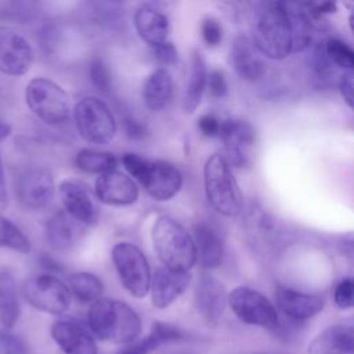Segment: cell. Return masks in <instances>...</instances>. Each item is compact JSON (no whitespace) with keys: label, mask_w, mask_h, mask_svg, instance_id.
Instances as JSON below:
<instances>
[{"label":"cell","mask_w":354,"mask_h":354,"mask_svg":"<svg viewBox=\"0 0 354 354\" xmlns=\"http://www.w3.org/2000/svg\"><path fill=\"white\" fill-rule=\"evenodd\" d=\"M88 325L100 340L113 344L133 343L141 332V319L130 306L105 297L91 304Z\"/></svg>","instance_id":"cell-1"},{"label":"cell","mask_w":354,"mask_h":354,"mask_svg":"<svg viewBox=\"0 0 354 354\" xmlns=\"http://www.w3.org/2000/svg\"><path fill=\"white\" fill-rule=\"evenodd\" d=\"M152 242L163 267L188 272L196 263L191 234L173 217L159 216L152 227Z\"/></svg>","instance_id":"cell-2"},{"label":"cell","mask_w":354,"mask_h":354,"mask_svg":"<svg viewBox=\"0 0 354 354\" xmlns=\"http://www.w3.org/2000/svg\"><path fill=\"white\" fill-rule=\"evenodd\" d=\"M253 44L271 59H283L292 51V29L285 3H267L253 26Z\"/></svg>","instance_id":"cell-3"},{"label":"cell","mask_w":354,"mask_h":354,"mask_svg":"<svg viewBox=\"0 0 354 354\" xmlns=\"http://www.w3.org/2000/svg\"><path fill=\"white\" fill-rule=\"evenodd\" d=\"M205 191L210 205L223 216L234 217L242 210V194L239 185L221 153H213L203 169Z\"/></svg>","instance_id":"cell-4"},{"label":"cell","mask_w":354,"mask_h":354,"mask_svg":"<svg viewBox=\"0 0 354 354\" xmlns=\"http://www.w3.org/2000/svg\"><path fill=\"white\" fill-rule=\"evenodd\" d=\"M25 101L30 112L47 124L64 123L71 113L68 94L47 77H33L26 84Z\"/></svg>","instance_id":"cell-5"},{"label":"cell","mask_w":354,"mask_h":354,"mask_svg":"<svg viewBox=\"0 0 354 354\" xmlns=\"http://www.w3.org/2000/svg\"><path fill=\"white\" fill-rule=\"evenodd\" d=\"M79 134L88 142L106 144L116 133V122L109 108L95 97L82 98L73 108Z\"/></svg>","instance_id":"cell-6"},{"label":"cell","mask_w":354,"mask_h":354,"mask_svg":"<svg viewBox=\"0 0 354 354\" xmlns=\"http://www.w3.org/2000/svg\"><path fill=\"white\" fill-rule=\"evenodd\" d=\"M22 293L33 308L54 315L66 313L72 301L68 285L48 272L26 279L22 286Z\"/></svg>","instance_id":"cell-7"},{"label":"cell","mask_w":354,"mask_h":354,"mask_svg":"<svg viewBox=\"0 0 354 354\" xmlns=\"http://www.w3.org/2000/svg\"><path fill=\"white\" fill-rule=\"evenodd\" d=\"M112 261L124 289L138 299L147 296L151 285V271L142 252L133 243L120 242L112 249Z\"/></svg>","instance_id":"cell-8"},{"label":"cell","mask_w":354,"mask_h":354,"mask_svg":"<svg viewBox=\"0 0 354 354\" xmlns=\"http://www.w3.org/2000/svg\"><path fill=\"white\" fill-rule=\"evenodd\" d=\"M227 301L234 314L245 324L267 329H275L279 326V317L274 304L252 288H235L227 296Z\"/></svg>","instance_id":"cell-9"},{"label":"cell","mask_w":354,"mask_h":354,"mask_svg":"<svg viewBox=\"0 0 354 354\" xmlns=\"http://www.w3.org/2000/svg\"><path fill=\"white\" fill-rule=\"evenodd\" d=\"M55 192V184L50 170L44 167H30L22 171L17 180L15 194L19 203L28 210L46 209Z\"/></svg>","instance_id":"cell-10"},{"label":"cell","mask_w":354,"mask_h":354,"mask_svg":"<svg viewBox=\"0 0 354 354\" xmlns=\"http://www.w3.org/2000/svg\"><path fill=\"white\" fill-rule=\"evenodd\" d=\"M33 48L28 39L11 26L0 25V72L24 76L33 64Z\"/></svg>","instance_id":"cell-11"},{"label":"cell","mask_w":354,"mask_h":354,"mask_svg":"<svg viewBox=\"0 0 354 354\" xmlns=\"http://www.w3.org/2000/svg\"><path fill=\"white\" fill-rule=\"evenodd\" d=\"M218 137L224 142L223 156L230 166L243 167L250 163V149L256 141V134L249 122L236 119L221 120Z\"/></svg>","instance_id":"cell-12"},{"label":"cell","mask_w":354,"mask_h":354,"mask_svg":"<svg viewBox=\"0 0 354 354\" xmlns=\"http://www.w3.org/2000/svg\"><path fill=\"white\" fill-rule=\"evenodd\" d=\"M58 195L64 210L76 221L84 225H94L98 221L100 210L93 201L88 188L75 180H65L58 187Z\"/></svg>","instance_id":"cell-13"},{"label":"cell","mask_w":354,"mask_h":354,"mask_svg":"<svg viewBox=\"0 0 354 354\" xmlns=\"http://www.w3.org/2000/svg\"><path fill=\"white\" fill-rule=\"evenodd\" d=\"M183 177L180 170L170 162H149L148 169L141 180L145 191L156 201L173 198L181 188Z\"/></svg>","instance_id":"cell-14"},{"label":"cell","mask_w":354,"mask_h":354,"mask_svg":"<svg viewBox=\"0 0 354 354\" xmlns=\"http://www.w3.org/2000/svg\"><path fill=\"white\" fill-rule=\"evenodd\" d=\"M51 336L64 354H98L91 333L73 319H58L51 326Z\"/></svg>","instance_id":"cell-15"},{"label":"cell","mask_w":354,"mask_h":354,"mask_svg":"<svg viewBox=\"0 0 354 354\" xmlns=\"http://www.w3.org/2000/svg\"><path fill=\"white\" fill-rule=\"evenodd\" d=\"M95 195L102 203L124 206L137 201L138 188L129 176L112 170L100 174L95 180Z\"/></svg>","instance_id":"cell-16"},{"label":"cell","mask_w":354,"mask_h":354,"mask_svg":"<svg viewBox=\"0 0 354 354\" xmlns=\"http://www.w3.org/2000/svg\"><path fill=\"white\" fill-rule=\"evenodd\" d=\"M194 303L196 311L210 324H217L227 304V295L223 283L212 275H202L196 283Z\"/></svg>","instance_id":"cell-17"},{"label":"cell","mask_w":354,"mask_h":354,"mask_svg":"<svg viewBox=\"0 0 354 354\" xmlns=\"http://www.w3.org/2000/svg\"><path fill=\"white\" fill-rule=\"evenodd\" d=\"M275 301L278 308L292 319L303 321L317 315L325 304L321 295L303 293L286 286L275 289Z\"/></svg>","instance_id":"cell-18"},{"label":"cell","mask_w":354,"mask_h":354,"mask_svg":"<svg viewBox=\"0 0 354 354\" xmlns=\"http://www.w3.org/2000/svg\"><path fill=\"white\" fill-rule=\"evenodd\" d=\"M189 279L188 272L174 271L163 266L156 268L149 285L153 306L158 308L170 306L187 289Z\"/></svg>","instance_id":"cell-19"},{"label":"cell","mask_w":354,"mask_h":354,"mask_svg":"<svg viewBox=\"0 0 354 354\" xmlns=\"http://www.w3.org/2000/svg\"><path fill=\"white\" fill-rule=\"evenodd\" d=\"M230 62L239 77L248 82H254L264 73V62L261 54L253 41L243 35L236 36L232 41L230 48Z\"/></svg>","instance_id":"cell-20"},{"label":"cell","mask_w":354,"mask_h":354,"mask_svg":"<svg viewBox=\"0 0 354 354\" xmlns=\"http://www.w3.org/2000/svg\"><path fill=\"white\" fill-rule=\"evenodd\" d=\"M192 242L196 260L205 268H216L223 257V241L214 227L205 221H198L192 227Z\"/></svg>","instance_id":"cell-21"},{"label":"cell","mask_w":354,"mask_h":354,"mask_svg":"<svg viewBox=\"0 0 354 354\" xmlns=\"http://www.w3.org/2000/svg\"><path fill=\"white\" fill-rule=\"evenodd\" d=\"M354 329L348 325H333L318 333L308 344V354H351Z\"/></svg>","instance_id":"cell-22"},{"label":"cell","mask_w":354,"mask_h":354,"mask_svg":"<svg viewBox=\"0 0 354 354\" xmlns=\"http://www.w3.org/2000/svg\"><path fill=\"white\" fill-rule=\"evenodd\" d=\"M134 25L140 37L152 47L167 40L169 19L162 11L149 4H142L137 8Z\"/></svg>","instance_id":"cell-23"},{"label":"cell","mask_w":354,"mask_h":354,"mask_svg":"<svg viewBox=\"0 0 354 354\" xmlns=\"http://www.w3.org/2000/svg\"><path fill=\"white\" fill-rule=\"evenodd\" d=\"M82 225L83 224L72 218L65 210H58L51 214L46 223V239L54 250H66L79 239L83 230Z\"/></svg>","instance_id":"cell-24"},{"label":"cell","mask_w":354,"mask_h":354,"mask_svg":"<svg viewBox=\"0 0 354 354\" xmlns=\"http://www.w3.org/2000/svg\"><path fill=\"white\" fill-rule=\"evenodd\" d=\"M21 313L18 289L14 272L8 267H0V325L11 329Z\"/></svg>","instance_id":"cell-25"},{"label":"cell","mask_w":354,"mask_h":354,"mask_svg":"<svg viewBox=\"0 0 354 354\" xmlns=\"http://www.w3.org/2000/svg\"><path fill=\"white\" fill-rule=\"evenodd\" d=\"M173 97V79L165 68L153 71L144 83L142 98L151 111L163 109Z\"/></svg>","instance_id":"cell-26"},{"label":"cell","mask_w":354,"mask_h":354,"mask_svg":"<svg viewBox=\"0 0 354 354\" xmlns=\"http://www.w3.org/2000/svg\"><path fill=\"white\" fill-rule=\"evenodd\" d=\"M206 77H207V73H206L205 58L198 50H195L191 58L189 80L187 84V91L184 98L185 112L192 113L199 106L205 87H206Z\"/></svg>","instance_id":"cell-27"},{"label":"cell","mask_w":354,"mask_h":354,"mask_svg":"<svg viewBox=\"0 0 354 354\" xmlns=\"http://www.w3.org/2000/svg\"><path fill=\"white\" fill-rule=\"evenodd\" d=\"M177 339H181V332L178 329L163 322H155L149 335L145 339L129 346L119 354H148L155 350L160 343Z\"/></svg>","instance_id":"cell-28"},{"label":"cell","mask_w":354,"mask_h":354,"mask_svg":"<svg viewBox=\"0 0 354 354\" xmlns=\"http://www.w3.org/2000/svg\"><path fill=\"white\" fill-rule=\"evenodd\" d=\"M68 288L71 295L83 303H94L102 295L104 285L98 277L91 272H76L69 277Z\"/></svg>","instance_id":"cell-29"},{"label":"cell","mask_w":354,"mask_h":354,"mask_svg":"<svg viewBox=\"0 0 354 354\" xmlns=\"http://www.w3.org/2000/svg\"><path fill=\"white\" fill-rule=\"evenodd\" d=\"M118 163L119 160L113 153L94 149H80L75 156V165L86 173L104 174L115 170Z\"/></svg>","instance_id":"cell-30"},{"label":"cell","mask_w":354,"mask_h":354,"mask_svg":"<svg viewBox=\"0 0 354 354\" xmlns=\"http://www.w3.org/2000/svg\"><path fill=\"white\" fill-rule=\"evenodd\" d=\"M0 248L10 249L18 253H29L32 245L24 231L11 220L0 214Z\"/></svg>","instance_id":"cell-31"},{"label":"cell","mask_w":354,"mask_h":354,"mask_svg":"<svg viewBox=\"0 0 354 354\" xmlns=\"http://www.w3.org/2000/svg\"><path fill=\"white\" fill-rule=\"evenodd\" d=\"M324 54L326 57V59L329 61V64H333L339 68L351 71L353 65H354V53L353 50L343 43L342 40L337 39H329L324 47Z\"/></svg>","instance_id":"cell-32"},{"label":"cell","mask_w":354,"mask_h":354,"mask_svg":"<svg viewBox=\"0 0 354 354\" xmlns=\"http://www.w3.org/2000/svg\"><path fill=\"white\" fill-rule=\"evenodd\" d=\"M90 79L91 83L104 93H108L112 88V76L102 59H94L90 64Z\"/></svg>","instance_id":"cell-33"},{"label":"cell","mask_w":354,"mask_h":354,"mask_svg":"<svg viewBox=\"0 0 354 354\" xmlns=\"http://www.w3.org/2000/svg\"><path fill=\"white\" fill-rule=\"evenodd\" d=\"M122 163H123L124 169L130 173V176H133L140 183H141V180L148 169V165H149V162L147 159L141 158L137 153H131V152H127L122 156Z\"/></svg>","instance_id":"cell-34"},{"label":"cell","mask_w":354,"mask_h":354,"mask_svg":"<svg viewBox=\"0 0 354 354\" xmlns=\"http://www.w3.org/2000/svg\"><path fill=\"white\" fill-rule=\"evenodd\" d=\"M353 279L344 278L342 279L333 290V300L339 308H350L353 306Z\"/></svg>","instance_id":"cell-35"},{"label":"cell","mask_w":354,"mask_h":354,"mask_svg":"<svg viewBox=\"0 0 354 354\" xmlns=\"http://www.w3.org/2000/svg\"><path fill=\"white\" fill-rule=\"evenodd\" d=\"M201 33L207 46L216 47L220 44L223 39V29L217 19L214 18H205L201 25Z\"/></svg>","instance_id":"cell-36"},{"label":"cell","mask_w":354,"mask_h":354,"mask_svg":"<svg viewBox=\"0 0 354 354\" xmlns=\"http://www.w3.org/2000/svg\"><path fill=\"white\" fill-rule=\"evenodd\" d=\"M206 84L209 87V93L214 98H221L228 91V84L225 80V76L221 71H212L206 77Z\"/></svg>","instance_id":"cell-37"},{"label":"cell","mask_w":354,"mask_h":354,"mask_svg":"<svg viewBox=\"0 0 354 354\" xmlns=\"http://www.w3.org/2000/svg\"><path fill=\"white\" fill-rule=\"evenodd\" d=\"M153 48V55L155 58L163 64V65H174L177 62V58H178V54H177V50L174 47L173 43L170 41H163Z\"/></svg>","instance_id":"cell-38"},{"label":"cell","mask_w":354,"mask_h":354,"mask_svg":"<svg viewBox=\"0 0 354 354\" xmlns=\"http://www.w3.org/2000/svg\"><path fill=\"white\" fill-rule=\"evenodd\" d=\"M0 344L4 354H26L22 340L6 330L0 332Z\"/></svg>","instance_id":"cell-39"},{"label":"cell","mask_w":354,"mask_h":354,"mask_svg":"<svg viewBox=\"0 0 354 354\" xmlns=\"http://www.w3.org/2000/svg\"><path fill=\"white\" fill-rule=\"evenodd\" d=\"M220 123L221 120L217 119L214 115H203L199 119V130L206 136V137H218L220 131Z\"/></svg>","instance_id":"cell-40"},{"label":"cell","mask_w":354,"mask_h":354,"mask_svg":"<svg viewBox=\"0 0 354 354\" xmlns=\"http://www.w3.org/2000/svg\"><path fill=\"white\" fill-rule=\"evenodd\" d=\"M354 75L351 71H347L346 73H343L340 76V80H339V88H340V93H342V97L343 100L346 101V104L353 108V87H354Z\"/></svg>","instance_id":"cell-41"},{"label":"cell","mask_w":354,"mask_h":354,"mask_svg":"<svg viewBox=\"0 0 354 354\" xmlns=\"http://www.w3.org/2000/svg\"><path fill=\"white\" fill-rule=\"evenodd\" d=\"M124 130L127 136L133 140H141L147 136V127L134 118H126L124 119Z\"/></svg>","instance_id":"cell-42"},{"label":"cell","mask_w":354,"mask_h":354,"mask_svg":"<svg viewBox=\"0 0 354 354\" xmlns=\"http://www.w3.org/2000/svg\"><path fill=\"white\" fill-rule=\"evenodd\" d=\"M8 205V191H7V181H6V170L4 162L0 152V212H3Z\"/></svg>","instance_id":"cell-43"},{"label":"cell","mask_w":354,"mask_h":354,"mask_svg":"<svg viewBox=\"0 0 354 354\" xmlns=\"http://www.w3.org/2000/svg\"><path fill=\"white\" fill-rule=\"evenodd\" d=\"M336 11V4L335 3H319L313 6V12L315 14H325V12H335Z\"/></svg>","instance_id":"cell-44"},{"label":"cell","mask_w":354,"mask_h":354,"mask_svg":"<svg viewBox=\"0 0 354 354\" xmlns=\"http://www.w3.org/2000/svg\"><path fill=\"white\" fill-rule=\"evenodd\" d=\"M11 131H12L11 124H10V123H7L6 120L0 119V141L6 140V138L11 134Z\"/></svg>","instance_id":"cell-45"}]
</instances>
